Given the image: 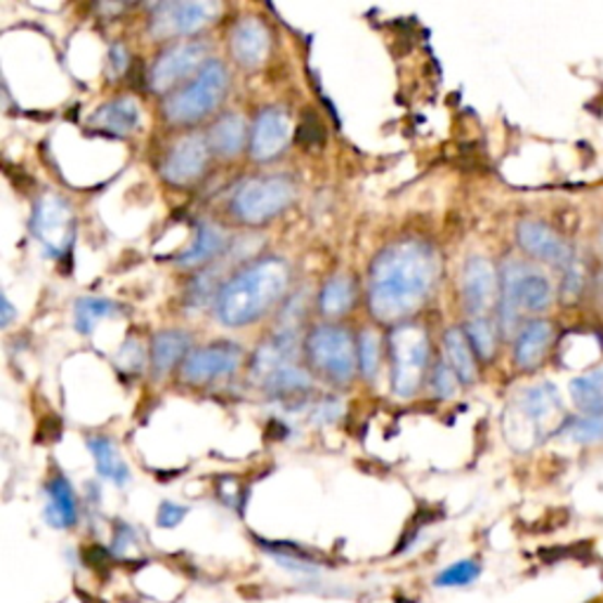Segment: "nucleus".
I'll list each match as a JSON object with an SVG mask.
<instances>
[{
	"label": "nucleus",
	"mask_w": 603,
	"mask_h": 603,
	"mask_svg": "<svg viewBox=\"0 0 603 603\" xmlns=\"http://www.w3.org/2000/svg\"><path fill=\"white\" fill-rule=\"evenodd\" d=\"M434 250L418 241H404L380 253L370 271V309L380 321L406 319L424 305L436 281Z\"/></svg>",
	"instance_id": "1"
},
{
	"label": "nucleus",
	"mask_w": 603,
	"mask_h": 603,
	"mask_svg": "<svg viewBox=\"0 0 603 603\" xmlns=\"http://www.w3.org/2000/svg\"><path fill=\"white\" fill-rule=\"evenodd\" d=\"M288 281L291 269L276 257L238 271L218 295L220 321L234 328L255 323L276 305Z\"/></svg>",
	"instance_id": "2"
},
{
	"label": "nucleus",
	"mask_w": 603,
	"mask_h": 603,
	"mask_svg": "<svg viewBox=\"0 0 603 603\" xmlns=\"http://www.w3.org/2000/svg\"><path fill=\"white\" fill-rule=\"evenodd\" d=\"M502 288V305H500V323L505 325V333L514 328L519 311H544L552 305V283L550 279L540 274L538 269L521 264V262H507L500 276Z\"/></svg>",
	"instance_id": "3"
},
{
	"label": "nucleus",
	"mask_w": 603,
	"mask_h": 603,
	"mask_svg": "<svg viewBox=\"0 0 603 603\" xmlns=\"http://www.w3.org/2000/svg\"><path fill=\"white\" fill-rule=\"evenodd\" d=\"M226 69L222 62L210 60L198 71V76L182 88L177 95H172L165 102V116L172 123H194L200 121L212 109H218L226 93Z\"/></svg>",
	"instance_id": "4"
},
{
	"label": "nucleus",
	"mask_w": 603,
	"mask_h": 603,
	"mask_svg": "<svg viewBox=\"0 0 603 603\" xmlns=\"http://www.w3.org/2000/svg\"><path fill=\"white\" fill-rule=\"evenodd\" d=\"M307 354L311 364L319 368L330 380L349 382L358 366V354L354 340L344 328L321 325L316 328L307 340Z\"/></svg>",
	"instance_id": "5"
},
{
	"label": "nucleus",
	"mask_w": 603,
	"mask_h": 603,
	"mask_svg": "<svg viewBox=\"0 0 603 603\" xmlns=\"http://www.w3.org/2000/svg\"><path fill=\"white\" fill-rule=\"evenodd\" d=\"M392 356H394V392L408 398L418 390L429 356L427 333L415 323H401L392 333Z\"/></svg>",
	"instance_id": "6"
},
{
	"label": "nucleus",
	"mask_w": 603,
	"mask_h": 603,
	"mask_svg": "<svg viewBox=\"0 0 603 603\" xmlns=\"http://www.w3.org/2000/svg\"><path fill=\"white\" fill-rule=\"evenodd\" d=\"M293 194V184L285 177L250 180L236 192L232 208L238 220L248 224H260L269 218H274L283 208H288Z\"/></svg>",
	"instance_id": "7"
},
{
	"label": "nucleus",
	"mask_w": 603,
	"mask_h": 603,
	"mask_svg": "<svg viewBox=\"0 0 603 603\" xmlns=\"http://www.w3.org/2000/svg\"><path fill=\"white\" fill-rule=\"evenodd\" d=\"M32 229L36 238L42 243L50 255L62 257L71 250V243L76 238V226H74V212H71L69 204L60 196H42L36 210Z\"/></svg>",
	"instance_id": "8"
},
{
	"label": "nucleus",
	"mask_w": 603,
	"mask_h": 603,
	"mask_svg": "<svg viewBox=\"0 0 603 603\" xmlns=\"http://www.w3.org/2000/svg\"><path fill=\"white\" fill-rule=\"evenodd\" d=\"M243 352L234 342H214L210 347H200L186 356L184 378L189 382H208L226 378L241 366Z\"/></svg>",
	"instance_id": "9"
},
{
	"label": "nucleus",
	"mask_w": 603,
	"mask_h": 603,
	"mask_svg": "<svg viewBox=\"0 0 603 603\" xmlns=\"http://www.w3.org/2000/svg\"><path fill=\"white\" fill-rule=\"evenodd\" d=\"M218 3H165L158 5L151 32L156 36H186L196 34L208 22L218 17Z\"/></svg>",
	"instance_id": "10"
},
{
	"label": "nucleus",
	"mask_w": 603,
	"mask_h": 603,
	"mask_svg": "<svg viewBox=\"0 0 603 603\" xmlns=\"http://www.w3.org/2000/svg\"><path fill=\"white\" fill-rule=\"evenodd\" d=\"M516 238L526 255L533 260L547 262L554 267L573 264V250L568 243L542 222H521L516 229Z\"/></svg>",
	"instance_id": "11"
},
{
	"label": "nucleus",
	"mask_w": 603,
	"mask_h": 603,
	"mask_svg": "<svg viewBox=\"0 0 603 603\" xmlns=\"http://www.w3.org/2000/svg\"><path fill=\"white\" fill-rule=\"evenodd\" d=\"M497 297V276L493 264L483 257H471L463 271V299L465 309L481 319L495 305Z\"/></svg>",
	"instance_id": "12"
},
{
	"label": "nucleus",
	"mask_w": 603,
	"mask_h": 603,
	"mask_svg": "<svg viewBox=\"0 0 603 603\" xmlns=\"http://www.w3.org/2000/svg\"><path fill=\"white\" fill-rule=\"evenodd\" d=\"M206 48L200 42H180V46L170 48L168 52L161 54V60L156 62L149 83L156 93H165L172 88L177 81L184 76H189L192 71L198 69V64L204 62Z\"/></svg>",
	"instance_id": "13"
},
{
	"label": "nucleus",
	"mask_w": 603,
	"mask_h": 603,
	"mask_svg": "<svg viewBox=\"0 0 603 603\" xmlns=\"http://www.w3.org/2000/svg\"><path fill=\"white\" fill-rule=\"evenodd\" d=\"M208 163V139L200 135H189L180 139L165 158L163 175L170 184H189Z\"/></svg>",
	"instance_id": "14"
},
{
	"label": "nucleus",
	"mask_w": 603,
	"mask_h": 603,
	"mask_svg": "<svg viewBox=\"0 0 603 603\" xmlns=\"http://www.w3.org/2000/svg\"><path fill=\"white\" fill-rule=\"evenodd\" d=\"M288 137L291 123L285 111L264 109L253 125L250 153L255 161H271V158H276L285 149V145H288Z\"/></svg>",
	"instance_id": "15"
},
{
	"label": "nucleus",
	"mask_w": 603,
	"mask_h": 603,
	"mask_svg": "<svg viewBox=\"0 0 603 603\" xmlns=\"http://www.w3.org/2000/svg\"><path fill=\"white\" fill-rule=\"evenodd\" d=\"M556 410H558V392L552 384H538L526 390L519 398V404H516V413H507V415L519 420L516 429H519V434L524 436L526 424L530 427V432L533 434L542 432L544 422L552 420Z\"/></svg>",
	"instance_id": "16"
},
{
	"label": "nucleus",
	"mask_w": 603,
	"mask_h": 603,
	"mask_svg": "<svg viewBox=\"0 0 603 603\" xmlns=\"http://www.w3.org/2000/svg\"><path fill=\"white\" fill-rule=\"evenodd\" d=\"M269 52V32L264 24L248 17L241 20L232 34V54L241 66H257Z\"/></svg>",
	"instance_id": "17"
},
{
	"label": "nucleus",
	"mask_w": 603,
	"mask_h": 603,
	"mask_svg": "<svg viewBox=\"0 0 603 603\" xmlns=\"http://www.w3.org/2000/svg\"><path fill=\"white\" fill-rule=\"evenodd\" d=\"M554 337V328L547 321H530L516 337L514 361L524 370H533L542 364L544 354H547Z\"/></svg>",
	"instance_id": "18"
},
{
	"label": "nucleus",
	"mask_w": 603,
	"mask_h": 603,
	"mask_svg": "<svg viewBox=\"0 0 603 603\" xmlns=\"http://www.w3.org/2000/svg\"><path fill=\"white\" fill-rule=\"evenodd\" d=\"M95 127H102V131L111 135H131L139 127V107L135 99L121 97L107 102L102 109H97L95 116L90 119Z\"/></svg>",
	"instance_id": "19"
},
{
	"label": "nucleus",
	"mask_w": 603,
	"mask_h": 603,
	"mask_svg": "<svg viewBox=\"0 0 603 603\" xmlns=\"http://www.w3.org/2000/svg\"><path fill=\"white\" fill-rule=\"evenodd\" d=\"M46 519L54 528H71L78 521V505L74 488L64 477H54L48 483V507Z\"/></svg>",
	"instance_id": "20"
},
{
	"label": "nucleus",
	"mask_w": 603,
	"mask_h": 603,
	"mask_svg": "<svg viewBox=\"0 0 603 603\" xmlns=\"http://www.w3.org/2000/svg\"><path fill=\"white\" fill-rule=\"evenodd\" d=\"M224 248H226V238L222 234V229L210 222H198L194 246L177 257V264L180 267L206 264V262L214 260V257H218Z\"/></svg>",
	"instance_id": "21"
},
{
	"label": "nucleus",
	"mask_w": 603,
	"mask_h": 603,
	"mask_svg": "<svg viewBox=\"0 0 603 603\" xmlns=\"http://www.w3.org/2000/svg\"><path fill=\"white\" fill-rule=\"evenodd\" d=\"M192 337L182 333V330H163V333H158L151 342V364L156 368V372H168L175 368L186 349H189Z\"/></svg>",
	"instance_id": "22"
},
{
	"label": "nucleus",
	"mask_w": 603,
	"mask_h": 603,
	"mask_svg": "<svg viewBox=\"0 0 603 603\" xmlns=\"http://www.w3.org/2000/svg\"><path fill=\"white\" fill-rule=\"evenodd\" d=\"M446 354L448 366L455 370L459 382H473V378H477V361H473V349L463 328H451L446 333Z\"/></svg>",
	"instance_id": "23"
},
{
	"label": "nucleus",
	"mask_w": 603,
	"mask_h": 603,
	"mask_svg": "<svg viewBox=\"0 0 603 603\" xmlns=\"http://www.w3.org/2000/svg\"><path fill=\"white\" fill-rule=\"evenodd\" d=\"M246 141V123L238 113H226L218 123H214L210 133V147L224 158H232L243 149Z\"/></svg>",
	"instance_id": "24"
},
{
	"label": "nucleus",
	"mask_w": 603,
	"mask_h": 603,
	"mask_svg": "<svg viewBox=\"0 0 603 603\" xmlns=\"http://www.w3.org/2000/svg\"><path fill=\"white\" fill-rule=\"evenodd\" d=\"M88 448L95 457V465H97V471L102 473L104 479L113 481V483H127V479H131V471H127L125 463L121 459L116 446L104 436H95V439H88Z\"/></svg>",
	"instance_id": "25"
},
{
	"label": "nucleus",
	"mask_w": 603,
	"mask_h": 603,
	"mask_svg": "<svg viewBox=\"0 0 603 603\" xmlns=\"http://www.w3.org/2000/svg\"><path fill=\"white\" fill-rule=\"evenodd\" d=\"M570 394L584 415H603V370L573 380Z\"/></svg>",
	"instance_id": "26"
},
{
	"label": "nucleus",
	"mask_w": 603,
	"mask_h": 603,
	"mask_svg": "<svg viewBox=\"0 0 603 603\" xmlns=\"http://www.w3.org/2000/svg\"><path fill=\"white\" fill-rule=\"evenodd\" d=\"M354 305V283L349 276H335L330 279L319 297V309L335 319V316L347 313Z\"/></svg>",
	"instance_id": "27"
},
{
	"label": "nucleus",
	"mask_w": 603,
	"mask_h": 603,
	"mask_svg": "<svg viewBox=\"0 0 603 603\" xmlns=\"http://www.w3.org/2000/svg\"><path fill=\"white\" fill-rule=\"evenodd\" d=\"M119 311V307L109 299H99V297H83L76 302L74 307V325L78 333L88 335L93 333V328L107 319V316H113Z\"/></svg>",
	"instance_id": "28"
},
{
	"label": "nucleus",
	"mask_w": 603,
	"mask_h": 603,
	"mask_svg": "<svg viewBox=\"0 0 603 603\" xmlns=\"http://www.w3.org/2000/svg\"><path fill=\"white\" fill-rule=\"evenodd\" d=\"M311 380L305 370H299L297 366L288 364L281 366L279 370L271 372L267 378V390L276 396H291V394H305L309 392Z\"/></svg>",
	"instance_id": "29"
},
{
	"label": "nucleus",
	"mask_w": 603,
	"mask_h": 603,
	"mask_svg": "<svg viewBox=\"0 0 603 603\" xmlns=\"http://www.w3.org/2000/svg\"><path fill=\"white\" fill-rule=\"evenodd\" d=\"M465 333L469 337V344H471L473 354L481 356L483 361H488V358H493L497 340H495V325L491 321H488V319H473L465 328Z\"/></svg>",
	"instance_id": "30"
},
{
	"label": "nucleus",
	"mask_w": 603,
	"mask_h": 603,
	"mask_svg": "<svg viewBox=\"0 0 603 603\" xmlns=\"http://www.w3.org/2000/svg\"><path fill=\"white\" fill-rule=\"evenodd\" d=\"M564 434L578 443H599L603 441V415H582V418L566 420Z\"/></svg>",
	"instance_id": "31"
},
{
	"label": "nucleus",
	"mask_w": 603,
	"mask_h": 603,
	"mask_svg": "<svg viewBox=\"0 0 603 603\" xmlns=\"http://www.w3.org/2000/svg\"><path fill=\"white\" fill-rule=\"evenodd\" d=\"M380 366V342L372 330H364L361 337H358V368L366 378H372Z\"/></svg>",
	"instance_id": "32"
},
{
	"label": "nucleus",
	"mask_w": 603,
	"mask_h": 603,
	"mask_svg": "<svg viewBox=\"0 0 603 603\" xmlns=\"http://www.w3.org/2000/svg\"><path fill=\"white\" fill-rule=\"evenodd\" d=\"M479 576H481V566L473 562V558H465V562H457L451 568L443 570L434 582L439 587H463L473 582Z\"/></svg>",
	"instance_id": "33"
},
{
	"label": "nucleus",
	"mask_w": 603,
	"mask_h": 603,
	"mask_svg": "<svg viewBox=\"0 0 603 603\" xmlns=\"http://www.w3.org/2000/svg\"><path fill=\"white\" fill-rule=\"evenodd\" d=\"M214 288H218V285H214V276L208 274V271H204V274L196 276L194 283L189 285V293H186V305L189 307H206V302L212 297Z\"/></svg>",
	"instance_id": "34"
},
{
	"label": "nucleus",
	"mask_w": 603,
	"mask_h": 603,
	"mask_svg": "<svg viewBox=\"0 0 603 603\" xmlns=\"http://www.w3.org/2000/svg\"><path fill=\"white\" fill-rule=\"evenodd\" d=\"M145 349H141V344L137 340H127L123 344V349L119 352V358H116V364L127 370V372H139L141 366H145Z\"/></svg>",
	"instance_id": "35"
},
{
	"label": "nucleus",
	"mask_w": 603,
	"mask_h": 603,
	"mask_svg": "<svg viewBox=\"0 0 603 603\" xmlns=\"http://www.w3.org/2000/svg\"><path fill=\"white\" fill-rule=\"evenodd\" d=\"M457 376L455 370L448 364H439L434 376H432V390L441 396V398H451L457 392Z\"/></svg>",
	"instance_id": "36"
},
{
	"label": "nucleus",
	"mask_w": 603,
	"mask_h": 603,
	"mask_svg": "<svg viewBox=\"0 0 603 603\" xmlns=\"http://www.w3.org/2000/svg\"><path fill=\"white\" fill-rule=\"evenodd\" d=\"M186 516V507L175 505V502H163L158 509V526L161 528H175Z\"/></svg>",
	"instance_id": "37"
},
{
	"label": "nucleus",
	"mask_w": 603,
	"mask_h": 603,
	"mask_svg": "<svg viewBox=\"0 0 603 603\" xmlns=\"http://www.w3.org/2000/svg\"><path fill=\"white\" fill-rule=\"evenodd\" d=\"M109 54H111L113 74H123V71L127 69V64H131V54H127V50L121 46V42H116V46H111Z\"/></svg>",
	"instance_id": "38"
},
{
	"label": "nucleus",
	"mask_w": 603,
	"mask_h": 603,
	"mask_svg": "<svg viewBox=\"0 0 603 603\" xmlns=\"http://www.w3.org/2000/svg\"><path fill=\"white\" fill-rule=\"evenodd\" d=\"M12 316H14V311L10 307V302H8V297H3V325L12 323Z\"/></svg>",
	"instance_id": "39"
},
{
	"label": "nucleus",
	"mask_w": 603,
	"mask_h": 603,
	"mask_svg": "<svg viewBox=\"0 0 603 603\" xmlns=\"http://www.w3.org/2000/svg\"><path fill=\"white\" fill-rule=\"evenodd\" d=\"M601 238H603V232H601Z\"/></svg>",
	"instance_id": "40"
}]
</instances>
